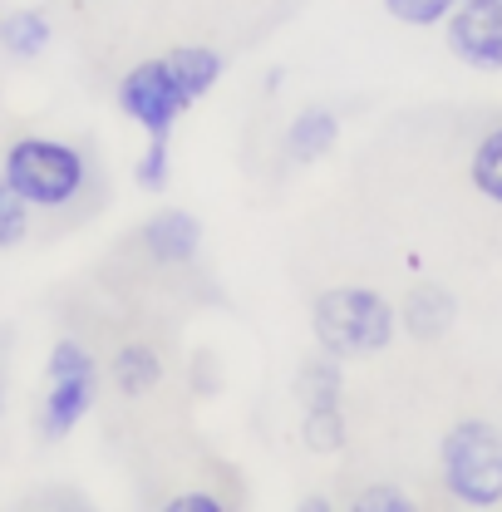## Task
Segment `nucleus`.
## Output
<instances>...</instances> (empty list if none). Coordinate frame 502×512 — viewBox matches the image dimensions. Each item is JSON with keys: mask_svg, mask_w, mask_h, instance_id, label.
<instances>
[{"mask_svg": "<svg viewBox=\"0 0 502 512\" xmlns=\"http://www.w3.org/2000/svg\"><path fill=\"white\" fill-rule=\"evenodd\" d=\"M30 217H35L30 202L0 178V252H10V247H20L30 237Z\"/></svg>", "mask_w": 502, "mask_h": 512, "instance_id": "nucleus-16", "label": "nucleus"}, {"mask_svg": "<svg viewBox=\"0 0 502 512\" xmlns=\"http://www.w3.org/2000/svg\"><path fill=\"white\" fill-rule=\"evenodd\" d=\"M443 40L453 50V60L478 69V74H498L502 69V0H458L453 15L443 20Z\"/></svg>", "mask_w": 502, "mask_h": 512, "instance_id": "nucleus-7", "label": "nucleus"}, {"mask_svg": "<svg viewBox=\"0 0 502 512\" xmlns=\"http://www.w3.org/2000/svg\"><path fill=\"white\" fill-rule=\"evenodd\" d=\"M163 64H168V74L178 79V89L188 94V104L207 99V94L222 84V69H227V60H222L212 45H178V50L163 55Z\"/></svg>", "mask_w": 502, "mask_h": 512, "instance_id": "nucleus-11", "label": "nucleus"}, {"mask_svg": "<svg viewBox=\"0 0 502 512\" xmlns=\"http://www.w3.org/2000/svg\"><path fill=\"white\" fill-rule=\"evenodd\" d=\"M109 375H114V389L124 399H143V394H153L163 384V355L153 345H143V340H128V345H119Z\"/></svg>", "mask_w": 502, "mask_h": 512, "instance_id": "nucleus-13", "label": "nucleus"}, {"mask_svg": "<svg viewBox=\"0 0 502 512\" xmlns=\"http://www.w3.org/2000/svg\"><path fill=\"white\" fill-rule=\"evenodd\" d=\"M458 0H384L389 20L409 25V30H443V20L453 15Z\"/></svg>", "mask_w": 502, "mask_h": 512, "instance_id": "nucleus-15", "label": "nucleus"}, {"mask_svg": "<svg viewBox=\"0 0 502 512\" xmlns=\"http://www.w3.org/2000/svg\"><path fill=\"white\" fill-rule=\"evenodd\" d=\"M99 399V360L79 340H55L45 360V399H40V439H69Z\"/></svg>", "mask_w": 502, "mask_h": 512, "instance_id": "nucleus-4", "label": "nucleus"}, {"mask_svg": "<svg viewBox=\"0 0 502 512\" xmlns=\"http://www.w3.org/2000/svg\"><path fill=\"white\" fill-rule=\"evenodd\" d=\"M0 178L30 202V212H60L89 188V158L64 138L25 133L0 153Z\"/></svg>", "mask_w": 502, "mask_h": 512, "instance_id": "nucleus-2", "label": "nucleus"}, {"mask_svg": "<svg viewBox=\"0 0 502 512\" xmlns=\"http://www.w3.org/2000/svg\"><path fill=\"white\" fill-rule=\"evenodd\" d=\"M311 335L320 355L335 360H370L394 345L399 306L375 286H330L311 306Z\"/></svg>", "mask_w": 502, "mask_h": 512, "instance_id": "nucleus-1", "label": "nucleus"}, {"mask_svg": "<svg viewBox=\"0 0 502 512\" xmlns=\"http://www.w3.org/2000/svg\"><path fill=\"white\" fill-rule=\"evenodd\" d=\"M335 143H340V119H335V109H325V104H306V109L286 124V138H281V148H286V158H291L296 168H311L320 158H330Z\"/></svg>", "mask_w": 502, "mask_h": 512, "instance_id": "nucleus-9", "label": "nucleus"}, {"mask_svg": "<svg viewBox=\"0 0 502 512\" xmlns=\"http://www.w3.org/2000/svg\"><path fill=\"white\" fill-rule=\"evenodd\" d=\"M301 434L315 453H335L345 444V360L315 355L301 365Z\"/></svg>", "mask_w": 502, "mask_h": 512, "instance_id": "nucleus-6", "label": "nucleus"}, {"mask_svg": "<svg viewBox=\"0 0 502 512\" xmlns=\"http://www.w3.org/2000/svg\"><path fill=\"white\" fill-rule=\"evenodd\" d=\"M355 508H365V512H409L414 503H409L404 488H394V483H370V488L355 493Z\"/></svg>", "mask_w": 502, "mask_h": 512, "instance_id": "nucleus-18", "label": "nucleus"}, {"mask_svg": "<svg viewBox=\"0 0 502 512\" xmlns=\"http://www.w3.org/2000/svg\"><path fill=\"white\" fill-rule=\"evenodd\" d=\"M119 109L128 124L143 128V138H173L178 119L188 114V94L178 89V79L168 74L163 55L158 60H138L119 79Z\"/></svg>", "mask_w": 502, "mask_h": 512, "instance_id": "nucleus-5", "label": "nucleus"}, {"mask_svg": "<svg viewBox=\"0 0 502 512\" xmlns=\"http://www.w3.org/2000/svg\"><path fill=\"white\" fill-rule=\"evenodd\" d=\"M468 183L483 202L502 207V124H493L478 143H473V158H468Z\"/></svg>", "mask_w": 502, "mask_h": 512, "instance_id": "nucleus-14", "label": "nucleus"}, {"mask_svg": "<svg viewBox=\"0 0 502 512\" xmlns=\"http://www.w3.org/2000/svg\"><path fill=\"white\" fill-rule=\"evenodd\" d=\"M0 409H5V394H0Z\"/></svg>", "mask_w": 502, "mask_h": 512, "instance_id": "nucleus-20", "label": "nucleus"}, {"mask_svg": "<svg viewBox=\"0 0 502 512\" xmlns=\"http://www.w3.org/2000/svg\"><path fill=\"white\" fill-rule=\"evenodd\" d=\"M458 320V301L448 286H414L399 306V330L414 340H443Z\"/></svg>", "mask_w": 502, "mask_h": 512, "instance_id": "nucleus-10", "label": "nucleus"}, {"mask_svg": "<svg viewBox=\"0 0 502 512\" xmlns=\"http://www.w3.org/2000/svg\"><path fill=\"white\" fill-rule=\"evenodd\" d=\"M158 508L163 512H227L232 503L217 498V493H207V488H192V493H178V498H163Z\"/></svg>", "mask_w": 502, "mask_h": 512, "instance_id": "nucleus-19", "label": "nucleus"}, {"mask_svg": "<svg viewBox=\"0 0 502 512\" xmlns=\"http://www.w3.org/2000/svg\"><path fill=\"white\" fill-rule=\"evenodd\" d=\"M439 483L468 512L502 508V424L458 419L439 439Z\"/></svg>", "mask_w": 502, "mask_h": 512, "instance_id": "nucleus-3", "label": "nucleus"}, {"mask_svg": "<svg viewBox=\"0 0 502 512\" xmlns=\"http://www.w3.org/2000/svg\"><path fill=\"white\" fill-rule=\"evenodd\" d=\"M138 247L143 256L153 261V266H188L197 247H202V222L183 212V207H163V212H153L148 222H143V232H138Z\"/></svg>", "mask_w": 502, "mask_h": 512, "instance_id": "nucleus-8", "label": "nucleus"}, {"mask_svg": "<svg viewBox=\"0 0 502 512\" xmlns=\"http://www.w3.org/2000/svg\"><path fill=\"white\" fill-rule=\"evenodd\" d=\"M168 173H173L168 138H148V143H143V153H138V168H133L138 188H143V192H163V188H168Z\"/></svg>", "mask_w": 502, "mask_h": 512, "instance_id": "nucleus-17", "label": "nucleus"}, {"mask_svg": "<svg viewBox=\"0 0 502 512\" xmlns=\"http://www.w3.org/2000/svg\"><path fill=\"white\" fill-rule=\"evenodd\" d=\"M50 40H55V25H50L45 10L20 5V10H5L0 15V50L10 60H40L50 50Z\"/></svg>", "mask_w": 502, "mask_h": 512, "instance_id": "nucleus-12", "label": "nucleus"}]
</instances>
